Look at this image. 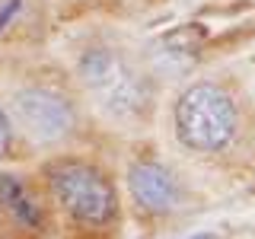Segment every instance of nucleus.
Masks as SVG:
<instances>
[{"label": "nucleus", "instance_id": "nucleus-1", "mask_svg": "<svg viewBox=\"0 0 255 239\" xmlns=\"http://www.w3.org/2000/svg\"><path fill=\"white\" fill-rule=\"evenodd\" d=\"M45 185L58 207L70 220L83 223V227H106L118 214V195L109 175L96 163L77 156H58L45 163Z\"/></svg>", "mask_w": 255, "mask_h": 239}, {"label": "nucleus", "instance_id": "nucleus-2", "mask_svg": "<svg viewBox=\"0 0 255 239\" xmlns=\"http://www.w3.org/2000/svg\"><path fill=\"white\" fill-rule=\"evenodd\" d=\"M77 77L99 99V106L115 118H140L147 115L153 90L147 77L125 58L122 51L106 45L86 48L77 61Z\"/></svg>", "mask_w": 255, "mask_h": 239}, {"label": "nucleus", "instance_id": "nucleus-3", "mask_svg": "<svg viewBox=\"0 0 255 239\" xmlns=\"http://www.w3.org/2000/svg\"><path fill=\"white\" fill-rule=\"evenodd\" d=\"M175 134L188 150L198 153H220L236 137L239 112L236 102L217 83H195L175 99L172 109Z\"/></svg>", "mask_w": 255, "mask_h": 239}, {"label": "nucleus", "instance_id": "nucleus-4", "mask_svg": "<svg viewBox=\"0 0 255 239\" xmlns=\"http://www.w3.org/2000/svg\"><path fill=\"white\" fill-rule=\"evenodd\" d=\"M13 121L35 143H61L64 137H70L77 127V112L70 106L67 96H61L58 90L48 86H26L16 90L10 99Z\"/></svg>", "mask_w": 255, "mask_h": 239}, {"label": "nucleus", "instance_id": "nucleus-5", "mask_svg": "<svg viewBox=\"0 0 255 239\" xmlns=\"http://www.w3.org/2000/svg\"><path fill=\"white\" fill-rule=\"evenodd\" d=\"M48 230V214L35 185L19 172L0 169V236L38 239Z\"/></svg>", "mask_w": 255, "mask_h": 239}, {"label": "nucleus", "instance_id": "nucleus-6", "mask_svg": "<svg viewBox=\"0 0 255 239\" xmlns=\"http://www.w3.org/2000/svg\"><path fill=\"white\" fill-rule=\"evenodd\" d=\"M128 191L147 214H169L179 204V182L156 159H134L128 166Z\"/></svg>", "mask_w": 255, "mask_h": 239}, {"label": "nucleus", "instance_id": "nucleus-7", "mask_svg": "<svg viewBox=\"0 0 255 239\" xmlns=\"http://www.w3.org/2000/svg\"><path fill=\"white\" fill-rule=\"evenodd\" d=\"M35 0H0V42H10L32 22Z\"/></svg>", "mask_w": 255, "mask_h": 239}, {"label": "nucleus", "instance_id": "nucleus-8", "mask_svg": "<svg viewBox=\"0 0 255 239\" xmlns=\"http://www.w3.org/2000/svg\"><path fill=\"white\" fill-rule=\"evenodd\" d=\"M204 38H207V29L204 26H191L188 22V26L172 29L169 35L163 38V45H166V51H169L172 58H191V54L201 51Z\"/></svg>", "mask_w": 255, "mask_h": 239}, {"label": "nucleus", "instance_id": "nucleus-9", "mask_svg": "<svg viewBox=\"0 0 255 239\" xmlns=\"http://www.w3.org/2000/svg\"><path fill=\"white\" fill-rule=\"evenodd\" d=\"M10 143H13V121L3 109H0V159L10 153Z\"/></svg>", "mask_w": 255, "mask_h": 239}]
</instances>
